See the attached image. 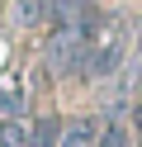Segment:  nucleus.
Here are the masks:
<instances>
[{
    "label": "nucleus",
    "mask_w": 142,
    "mask_h": 147,
    "mask_svg": "<svg viewBox=\"0 0 142 147\" xmlns=\"http://www.w3.org/2000/svg\"><path fill=\"white\" fill-rule=\"evenodd\" d=\"M104 14L100 10H85V5H71V14H66L62 24L52 29V38H47V62H52V71H85V57H90L95 38L104 33Z\"/></svg>",
    "instance_id": "nucleus-1"
},
{
    "label": "nucleus",
    "mask_w": 142,
    "mask_h": 147,
    "mask_svg": "<svg viewBox=\"0 0 142 147\" xmlns=\"http://www.w3.org/2000/svg\"><path fill=\"white\" fill-rule=\"evenodd\" d=\"M123 57H128V24L109 19L104 33L95 38V48H90V57H85V71H81V76H90V81L114 76V71L123 67Z\"/></svg>",
    "instance_id": "nucleus-2"
},
{
    "label": "nucleus",
    "mask_w": 142,
    "mask_h": 147,
    "mask_svg": "<svg viewBox=\"0 0 142 147\" xmlns=\"http://www.w3.org/2000/svg\"><path fill=\"white\" fill-rule=\"evenodd\" d=\"M100 119L95 114H81V119H71V123H62V147H95L100 142Z\"/></svg>",
    "instance_id": "nucleus-3"
},
{
    "label": "nucleus",
    "mask_w": 142,
    "mask_h": 147,
    "mask_svg": "<svg viewBox=\"0 0 142 147\" xmlns=\"http://www.w3.org/2000/svg\"><path fill=\"white\" fill-rule=\"evenodd\" d=\"M24 100H28L24 81H19V76H9L5 86H0V123H14V119L24 114Z\"/></svg>",
    "instance_id": "nucleus-4"
},
{
    "label": "nucleus",
    "mask_w": 142,
    "mask_h": 147,
    "mask_svg": "<svg viewBox=\"0 0 142 147\" xmlns=\"http://www.w3.org/2000/svg\"><path fill=\"white\" fill-rule=\"evenodd\" d=\"M28 147H62V119H38V123H28Z\"/></svg>",
    "instance_id": "nucleus-5"
},
{
    "label": "nucleus",
    "mask_w": 142,
    "mask_h": 147,
    "mask_svg": "<svg viewBox=\"0 0 142 147\" xmlns=\"http://www.w3.org/2000/svg\"><path fill=\"white\" fill-rule=\"evenodd\" d=\"M95 147H128V128L118 123V119H104V128H100V142Z\"/></svg>",
    "instance_id": "nucleus-6"
},
{
    "label": "nucleus",
    "mask_w": 142,
    "mask_h": 147,
    "mask_svg": "<svg viewBox=\"0 0 142 147\" xmlns=\"http://www.w3.org/2000/svg\"><path fill=\"white\" fill-rule=\"evenodd\" d=\"M0 147H28V123H24V119L0 123Z\"/></svg>",
    "instance_id": "nucleus-7"
},
{
    "label": "nucleus",
    "mask_w": 142,
    "mask_h": 147,
    "mask_svg": "<svg viewBox=\"0 0 142 147\" xmlns=\"http://www.w3.org/2000/svg\"><path fill=\"white\" fill-rule=\"evenodd\" d=\"M133 133H142V100H137V109H133Z\"/></svg>",
    "instance_id": "nucleus-8"
}]
</instances>
